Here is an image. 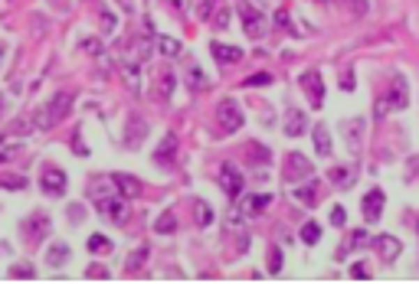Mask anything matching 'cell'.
Returning <instances> with one entry per match:
<instances>
[{
	"instance_id": "cell-1",
	"label": "cell",
	"mask_w": 419,
	"mask_h": 284,
	"mask_svg": "<svg viewBox=\"0 0 419 284\" xmlns=\"http://www.w3.org/2000/svg\"><path fill=\"white\" fill-rule=\"evenodd\" d=\"M409 95H406V82H403V75H393V82H390V88L380 98H376L374 105V115L376 118H387L393 108H406Z\"/></svg>"
},
{
	"instance_id": "cell-2",
	"label": "cell",
	"mask_w": 419,
	"mask_h": 284,
	"mask_svg": "<svg viewBox=\"0 0 419 284\" xmlns=\"http://www.w3.org/2000/svg\"><path fill=\"white\" fill-rule=\"evenodd\" d=\"M243 127V108L236 105V98H223L216 105V134H236Z\"/></svg>"
},
{
	"instance_id": "cell-3",
	"label": "cell",
	"mask_w": 419,
	"mask_h": 284,
	"mask_svg": "<svg viewBox=\"0 0 419 284\" xmlns=\"http://www.w3.org/2000/svg\"><path fill=\"white\" fill-rule=\"evenodd\" d=\"M216 180H220V187H223L226 196H233V200H239L243 189H246V177H243L233 164H223V167L216 170Z\"/></svg>"
},
{
	"instance_id": "cell-4",
	"label": "cell",
	"mask_w": 419,
	"mask_h": 284,
	"mask_svg": "<svg viewBox=\"0 0 419 284\" xmlns=\"http://www.w3.org/2000/svg\"><path fill=\"white\" fill-rule=\"evenodd\" d=\"M312 160L298 154V150H291L289 157H285V183H298V180H308L312 177Z\"/></svg>"
},
{
	"instance_id": "cell-5",
	"label": "cell",
	"mask_w": 419,
	"mask_h": 284,
	"mask_svg": "<svg viewBox=\"0 0 419 284\" xmlns=\"http://www.w3.org/2000/svg\"><path fill=\"white\" fill-rule=\"evenodd\" d=\"M301 88H305V98L312 102V108L324 105V79H321V72H301Z\"/></svg>"
},
{
	"instance_id": "cell-6",
	"label": "cell",
	"mask_w": 419,
	"mask_h": 284,
	"mask_svg": "<svg viewBox=\"0 0 419 284\" xmlns=\"http://www.w3.org/2000/svg\"><path fill=\"white\" fill-rule=\"evenodd\" d=\"M341 131H344L347 150H351V154H360V144H364V131H367V121H364V118H347L344 125H341Z\"/></svg>"
},
{
	"instance_id": "cell-7",
	"label": "cell",
	"mask_w": 419,
	"mask_h": 284,
	"mask_svg": "<svg viewBox=\"0 0 419 284\" xmlns=\"http://www.w3.org/2000/svg\"><path fill=\"white\" fill-rule=\"evenodd\" d=\"M383 203H387L383 189H370V193L364 196V203H360V210H364V219H367V222H380V216H383Z\"/></svg>"
},
{
	"instance_id": "cell-8",
	"label": "cell",
	"mask_w": 419,
	"mask_h": 284,
	"mask_svg": "<svg viewBox=\"0 0 419 284\" xmlns=\"http://www.w3.org/2000/svg\"><path fill=\"white\" fill-rule=\"evenodd\" d=\"M239 212L243 216H259V212H266L269 210V203H272V193H249V196H239Z\"/></svg>"
},
{
	"instance_id": "cell-9",
	"label": "cell",
	"mask_w": 419,
	"mask_h": 284,
	"mask_svg": "<svg viewBox=\"0 0 419 284\" xmlns=\"http://www.w3.org/2000/svg\"><path fill=\"white\" fill-rule=\"evenodd\" d=\"M239 20H243V26H246V33L252 40L262 36V13H259L252 3H243V7H239Z\"/></svg>"
},
{
	"instance_id": "cell-10",
	"label": "cell",
	"mask_w": 419,
	"mask_h": 284,
	"mask_svg": "<svg viewBox=\"0 0 419 284\" xmlns=\"http://www.w3.org/2000/svg\"><path fill=\"white\" fill-rule=\"evenodd\" d=\"M210 53L220 65H236L243 63V49L239 46H226V42H210Z\"/></svg>"
},
{
	"instance_id": "cell-11",
	"label": "cell",
	"mask_w": 419,
	"mask_h": 284,
	"mask_svg": "<svg viewBox=\"0 0 419 284\" xmlns=\"http://www.w3.org/2000/svg\"><path fill=\"white\" fill-rule=\"evenodd\" d=\"M183 82H187L190 92H206V88H210V79H206L204 69H200L197 63H187V69H183Z\"/></svg>"
},
{
	"instance_id": "cell-12",
	"label": "cell",
	"mask_w": 419,
	"mask_h": 284,
	"mask_svg": "<svg viewBox=\"0 0 419 284\" xmlns=\"http://www.w3.org/2000/svg\"><path fill=\"white\" fill-rule=\"evenodd\" d=\"M328 180H331L337 189H347V187H354V180H357V167H331L328 170Z\"/></svg>"
},
{
	"instance_id": "cell-13",
	"label": "cell",
	"mask_w": 419,
	"mask_h": 284,
	"mask_svg": "<svg viewBox=\"0 0 419 284\" xmlns=\"http://www.w3.org/2000/svg\"><path fill=\"white\" fill-rule=\"evenodd\" d=\"M154 95H158L161 102H171V95H174V72L171 69H161V75L154 79Z\"/></svg>"
},
{
	"instance_id": "cell-14",
	"label": "cell",
	"mask_w": 419,
	"mask_h": 284,
	"mask_svg": "<svg viewBox=\"0 0 419 284\" xmlns=\"http://www.w3.org/2000/svg\"><path fill=\"white\" fill-rule=\"evenodd\" d=\"M374 245H376V255H380L383 262H393V258L399 255V242L393 239V235H380Z\"/></svg>"
},
{
	"instance_id": "cell-15",
	"label": "cell",
	"mask_w": 419,
	"mask_h": 284,
	"mask_svg": "<svg viewBox=\"0 0 419 284\" xmlns=\"http://www.w3.org/2000/svg\"><path fill=\"white\" fill-rule=\"evenodd\" d=\"M295 196H298L301 206H318L321 203V187L318 183H305V187L295 189Z\"/></svg>"
},
{
	"instance_id": "cell-16",
	"label": "cell",
	"mask_w": 419,
	"mask_h": 284,
	"mask_svg": "<svg viewBox=\"0 0 419 284\" xmlns=\"http://www.w3.org/2000/svg\"><path fill=\"white\" fill-rule=\"evenodd\" d=\"M174 154H177V137L167 134V137H164V144H161V150L154 154V160H158V164H164V167H171Z\"/></svg>"
},
{
	"instance_id": "cell-17",
	"label": "cell",
	"mask_w": 419,
	"mask_h": 284,
	"mask_svg": "<svg viewBox=\"0 0 419 284\" xmlns=\"http://www.w3.org/2000/svg\"><path fill=\"white\" fill-rule=\"evenodd\" d=\"M314 150L321 154V157H331V134H328V127L324 125H314Z\"/></svg>"
},
{
	"instance_id": "cell-18",
	"label": "cell",
	"mask_w": 419,
	"mask_h": 284,
	"mask_svg": "<svg viewBox=\"0 0 419 284\" xmlns=\"http://www.w3.org/2000/svg\"><path fill=\"white\" fill-rule=\"evenodd\" d=\"M305 127H308L305 115L291 108V111H289V121H285V134H289V137H298V134H305Z\"/></svg>"
},
{
	"instance_id": "cell-19",
	"label": "cell",
	"mask_w": 419,
	"mask_h": 284,
	"mask_svg": "<svg viewBox=\"0 0 419 284\" xmlns=\"http://www.w3.org/2000/svg\"><path fill=\"white\" fill-rule=\"evenodd\" d=\"M206 23H213L216 30H226V26H229V7H226V0H216V7Z\"/></svg>"
},
{
	"instance_id": "cell-20",
	"label": "cell",
	"mask_w": 419,
	"mask_h": 284,
	"mask_svg": "<svg viewBox=\"0 0 419 284\" xmlns=\"http://www.w3.org/2000/svg\"><path fill=\"white\" fill-rule=\"evenodd\" d=\"M364 242H367V229H354V232H351V239H347V245L341 248V252H337V258H347V255L357 252V248H360Z\"/></svg>"
},
{
	"instance_id": "cell-21",
	"label": "cell",
	"mask_w": 419,
	"mask_h": 284,
	"mask_svg": "<svg viewBox=\"0 0 419 284\" xmlns=\"http://www.w3.org/2000/svg\"><path fill=\"white\" fill-rule=\"evenodd\" d=\"M337 3H341L351 17H364V13H370V0H337Z\"/></svg>"
},
{
	"instance_id": "cell-22",
	"label": "cell",
	"mask_w": 419,
	"mask_h": 284,
	"mask_svg": "<svg viewBox=\"0 0 419 284\" xmlns=\"http://www.w3.org/2000/svg\"><path fill=\"white\" fill-rule=\"evenodd\" d=\"M301 242H305V245L321 242V226H314V222H305V226H301Z\"/></svg>"
},
{
	"instance_id": "cell-23",
	"label": "cell",
	"mask_w": 419,
	"mask_h": 284,
	"mask_svg": "<svg viewBox=\"0 0 419 284\" xmlns=\"http://www.w3.org/2000/svg\"><path fill=\"white\" fill-rule=\"evenodd\" d=\"M197 226H200V229H206V226H210V222H213V210H210V206H206L204 200H197Z\"/></svg>"
},
{
	"instance_id": "cell-24",
	"label": "cell",
	"mask_w": 419,
	"mask_h": 284,
	"mask_svg": "<svg viewBox=\"0 0 419 284\" xmlns=\"http://www.w3.org/2000/svg\"><path fill=\"white\" fill-rule=\"evenodd\" d=\"M275 26H279V30H291V7L289 3H282L279 10H275Z\"/></svg>"
},
{
	"instance_id": "cell-25",
	"label": "cell",
	"mask_w": 419,
	"mask_h": 284,
	"mask_svg": "<svg viewBox=\"0 0 419 284\" xmlns=\"http://www.w3.org/2000/svg\"><path fill=\"white\" fill-rule=\"evenodd\" d=\"M158 46H161L164 56H177V53H181V42L171 40V36H158Z\"/></svg>"
},
{
	"instance_id": "cell-26",
	"label": "cell",
	"mask_w": 419,
	"mask_h": 284,
	"mask_svg": "<svg viewBox=\"0 0 419 284\" xmlns=\"http://www.w3.org/2000/svg\"><path fill=\"white\" fill-rule=\"evenodd\" d=\"M158 232H164V235H171L174 229H177V219H174V212H164L161 219H158V226H154Z\"/></svg>"
},
{
	"instance_id": "cell-27",
	"label": "cell",
	"mask_w": 419,
	"mask_h": 284,
	"mask_svg": "<svg viewBox=\"0 0 419 284\" xmlns=\"http://www.w3.org/2000/svg\"><path fill=\"white\" fill-rule=\"evenodd\" d=\"M249 157H252V160H262V164H269L272 154H269V148H259L256 141H252V144H249Z\"/></svg>"
},
{
	"instance_id": "cell-28",
	"label": "cell",
	"mask_w": 419,
	"mask_h": 284,
	"mask_svg": "<svg viewBox=\"0 0 419 284\" xmlns=\"http://www.w3.org/2000/svg\"><path fill=\"white\" fill-rule=\"evenodd\" d=\"M144 262H148V248L141 245L138 252H135V255H131V258H128V271H138V268H141V265H144Z\"/></svg>"
},
{
	"instance_id": "cell-29",
	"label": "cell",
	"mask_w": 419,
	"mask_h": 284,
	"mask_svg": "<svg viewBox=\"0 0 419 284\" xmlns=\"http://www.w3.org/2000/svg\"><path fill=\"white\" fill-rule=\"evenodd\" d=\"M269 82H272V72H252L243 85H246V88H252V85H269Z\"/></svg>"
},
{
	"instance_id": "cell-30",
	"label": "cell",
	"mask_w": 419,
	"mask_h": 284,
	"mask_svg": "<svg viewBox=\"0 0 419 284\" xmlns=\"http://www.w3.org/2000/svg\"><path fill=\"white\" fill-rule=\"evenodd\" d=\"M282 271V248H269V274Z\"/></svg>"
},
{
	"instance_id": "cell-31",
	"label": "cell",
	"mask_w": 419,
	"mask_h": 284,
	"mask_svg": "<svg viewBox=\"0 0 419 284\" xmlns=\"http://www.w3.org/2000/svg\"><path fill=\"white\" fill-rule=\"evenodd\" d=\"M351 278H354V281H367V278H370V268H367L364 262L351 265Z\"/></svg>"
},
{
	"instance_id": "cell-32",
	"label": "cell",
	"mask_w": 419,
	"mask_h": 284,
	"mask_svg": "<svg viewBox=\"0 0 419 284\" xmlns=\"http://www.w3.org/2000/svg\"><path fill=\"white\" fill-rule=\"evenodd\" d=\"M344 222H347L344 206H334V210H331V226H337V229H344Z\"/></svg>"
},
{
	"instance_id": "cell-33",
	"label": "cell",
	"mask_w": 419,
	"mask_h": 284,
	"mask_svg": "<svg viewBox=\"0 0 419 284\" xmlns=\"http://www.w3.org/2000/svg\"><path fill=\"white\" fill-rule=\"evenodd\" d=\"M341 88H344V92H351V88H354V69H351V65H347L344 75H341Z\"/></svg>"
},
{
	"instance_id": "cell-34",
	"label": "cell",
	"mask_w": 419,
	"mask_h": 284,
	"mask_svg": "<svg viewBox=\"0 0 419 284\" xmlns=\"http://www.w3.org/2000/svg\"><path fill=\"white\" fill-rule=\"evenodd\" d=\"M89 245H92V252H108V248H112V242H108V239H102V235H96Z\"/></svg>"
},
{
	"instance_id": "cell-35",
	"label": "cell",
	"mask_w": 419,
	"mask_h": 284,
	"mask_svg": "<svg viewBox=\"0 0 419 284\" xmlns=\"http://www.w3.org/2000/svg\"><path fill=\"white\" fill-rule=\"evenodd\" d=\"M119 183L125 187V193H138V183H135V180H125V177H121Z\"/></svg>"
},
{
	"instance_id": "cell-36",
	"label": "cell",
	"mask_w": 419,
	"mask_h": 284,
	"mask_svg": "<svg viewBox=\"0 0 419 284\" xmlns=\"http://www.w3.org/2000/svg\"><path fill=\"white\" fill-rule=\"evenodd\" d=\"M167 7H171L174 13H183V0H167Z\"/></svg>"
}]
</instances>
